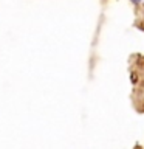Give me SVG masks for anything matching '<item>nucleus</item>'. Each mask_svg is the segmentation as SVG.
Instances as JSON below:
<instances>
[{"label":"nucleus","instance_id":"obj_1","mask_svg":"<svg viewBox=\"0 0 144 149\" xmlns=\"http://www.w3.org/2000/svg\"><path fill=\"white\" fill-rule=\"evenodd\" d=\"M135 2H138V0H135Z\"/></svg>","mask_w":144,"mask_h":149}]
</instances>
